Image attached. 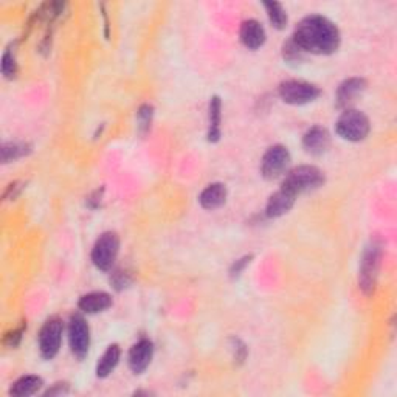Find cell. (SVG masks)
<instances>
[{
	"instance_id": "obj_25",
	"label": "cell",
	"mask_w": 397,
	"mask_h": 397,
	"mask_svg": "<svg viewBox=\"0 0 397 397\" xmlns=\"http://www.w3.org/2000/svg\"><path fill=\"white\" fill-rule=\"evenodd\" d=\"M26 329V326H20V327H17V329H15V331H11V332H8L5 335V340H3V343L6 345V346H10V348H16L17 345H19V341H20V338H22V334H24V331Z\"/></svg>"
},
{
	"instance_id": "obj_10",
	"label": "cell",
	"mask_w": 397,
	"mask_h": 397,
	"mask_svg": "<svg viewBox=\"0 0 397 397\" xmlns=\"http://www.w3.org/2000/svg\"><path fill=\"white\" fill-rule=\"evenodd\" d=\"M153 355H154L153 341H149L146 338L140 340L139 343H135L131 348V351H129V368L132 369V373L141 374L150 365Z\"/></svg>"
},
{
	"instance_id": "obj_6",
	"label": "cell",
	"mask_w": 397,
	"mask_h": 397,
	"mask_svg": "<svg viewBox=\"0 0 397 397\" xmlns=\"http://www.w3.org/2000/svg\"><path fill=\"white\" fill-rule=\"evenodd\" d=\"M290 165V153L283 145L272 146L263 157L261 174L267 180H275L287 173Z\"/></svg>"
},
{
	"instance_id": "obj_21",
	"label": "cell",
	"mask_w": 397,
	"mask_h": 397,
	"mask_svg": "<svg viewBox=\"0 0 397 397\" xmlns=\"http://www.w3.org/2000/svg\"><path fill=\"white\" fill-rule=\"evenodd\" d=\"M30 146L26 143H5L2 148V159L3 163H8L11 160H17L20 157H24L30 153Z\"/></svg>"
},
{
	"instance_id": "obj_9",
	"label": "cell",
	"mask_w": 397,
	"mask_h": 397,
	"mask_svg": "<svg viewBox=\"0 0 397 397\" xmlns=\"http://www.w3.org/2000/svg\"><path fill=\"white\" fill-rule=\"evenodd\" d=\"M380 265V249L377 245H373L369 247L364 256V261H361V269H360V287L366 295L374 292L375 281H377V272Z\"/></svg>"
},
{
	"instance_id": "obj_24",
	"label": "cell",
	"mask_w": 397,
	"mask_h": 397,
	"mask_svg": "<svg viewBox=\"0 0 397 397\" xmlns=\"http://www.w3.org/2000/svg\"><path fill=\"white\" fill-rule=\"evenodd\" d=\"M283 54H284V59H286V61H289V63H297V61L303 59L304 52L301 50L299 47L295 44V40L290 39L289 42L284 44Z\"/></svg>"
},
{
	"instance_id": "obj_12",
	"label": "cell",
	"mask_w": 397,
	"mask_h": 397,
	"mask_svg": "<svg viewBox=\"0 0 397 397\" xmlns=\"http://www.w3.org/2000/svg\"><path fill=\"white\" fill-rule=\"evenodd\" d=\"M331 145V135L321 126H313L303 137V148L312 155H321Z\"/></svg>"
},
{
	"instance_id": "obj_20",
	"label": "cell",
	"mask_w": 397,
	"mask_h": 397,
	"mask_svg": "<svg viewBox=\"0 0 397 397\" xmlns=\"http://www.w3.org/2000/svg\"><path fill=\"white\" fill-rule=\"evenodd\" d=\"M264 6H265L267 16H269L272 25L275 26L277 30L286 29L287 22H289V17H287V13L284 10V6L281 3H277V2H265Z\"/></svg>"
},
{
	"instance_id": "obj_3",
	"label": "cell",
	"mask_w": 397,
	"mask_h": 397,
	"mask_svg": "<svg viewBox=\"0 0 397 397\" xmlns=\"http://www.w3.org/2000/svg\"><path fill=\"white\" fill-rule=\"evenodd\" d=\"M335 129H337V134L341 139L348 141H361L368 137L371 125H369L368 116L364 112L355 111V109H346L340 115Z\"/></svg>"
},
{
	"instance_id": "obj_4",
	"label": "cell",
	"mask_w": 397,
	"mask_h": 397,
	"mask_svg": "<svg viewBox=\"0 0 397 397\" xmlns=\"http://www.w3.org/2000/svg\"><path fill=\"white\" fill-rule=\"evenodd\" d=\"M120 251V238L115 231H106L97 239L92 249V263L98 270H111Z\"/></svg>"
},
{
	"instance_id": "obj_13",
	"label": "cell",
	"mask_w": 397,
	"mask_h": 397,
	"mask_svg": "<svg viewBox=\"0 0 397 397\" xmlns=\"http://www.w3.org/2000/svg\"><path fill=\"white\" fill-rule=\"evenodd\" d=\"M366 88V81L364 78H349L341 83L337 91V102L340 107H349L364 93Z\"/></svg>"
},
{
	"instance_id": "obj_14",
	"label": "cell",
	"mask_w": 397,
	"mask_h": 397,
	"mask_svg": "<svg viewBox=\"0 0 397 397\" xmlns=\"http://www.w3.org/2000/svg\"><path fill=\"white\" fill-rule=\"evenodd\" d=\"M295 201H297L295 196L289 193L287 189L281 188L269 198V202H267V207H265V215L269 217L283 216L293 207Z\"/></svg>"
},
{
	"instance_id": "obj_1",
	"label": "cell",
	"mask_w": 397,
	"mask_h": 397,
	"mask_svg": "<svg viewBox=\"0 0 397 397\" xmlns=\"http://www.w3.org/2000/svg\"><path fill=\"white\" fill-rule=\"evenodd\" d=\"M292 39L304 53L331 54L340 47V30L323 16H307L298 24Z\"/></svg>"
},
{
	"instance_id": "obj_5",
	"label": "cell",
	"mask_w": 397,
	"mask_h": 397,
	"mask_svg": "<svg viewBox=\"0 0 397 397\" xmlns=\"http://www.w3.org/2000/svg\"><path fill=\"white\" fill-rule=\"evenodd\" d=\"M320 93L321 91L317 86L306 83V81L290 79L284 81V83L279 86V97H281V100L287 102V104L292 106L309 104V102L320 97Z\"/></svg>"
},
{
	"instance_id": "obj_19",
	"label": "cell",
	"mask_w": 397,
	"mask_h": 397,
	"mask_svg": "<svg viewBox=\"0 0 397 397\" xmlns=\"http://www.w3.org/2000/svg\"><path fill=\"white\" fill-rule=\"evenodd\" d=\"M222 102L219 97H213L210 101V129L208 141L216 143L221 139V120H222Z\"/></svg>"
},
{
	"instance_id": "obj_2",
	"label": "cell",
	"mask_w": 397,
	"mask_h": 397,
	"mask_svg": "<svg viewBox=\"0 0 397 397\" xmlns=\"http://www.w3.org/2000/svg\"><path fill=\"white\" fill-rule=\"evenodd\" d=\"M323 183H325V174L321 173L318 168L304 165L289 171L281 185V188L287 189L289 193L297 197L299 194L307 193V191L320 188Z\"/></svg>"
},
{
	"instance_id": "obj_23",
	"label": "cell",
	"mask_w": 397,
	"mask_h": 397,
	"mask_svg": "<svg viewBox=\"0 0 397 397\" xmlns=\"http://www.w3.org/2000/svg\"><path fill=\"white\" fill-rule=\"evenodd\" d=\"M153 115H154L153 106L145 104L139 109V114H137V116H139V127L141 132L149 131L150 123H153Z\"/></svg>"
},
{
	"instance_id": "obj_11",
	"label": "cell",
	"mask_w": 397,
	"mask_h": 397,
	"mask_svg": "<svg viewBox=\"0 0 397 397\" xmlns=\"http://www.w3.org/2000/svg\"><path fill=\"white\" fill-rule=\"evenodd\" d=\"M239 38H241V42L247 47L249 50H258L264 45L267 36L261 22H258L255 19H249L242 22Z\"/></svg>"
},
{
	"instance_id": "obj_22",
	"label": "cell",
	"mask_w": 397,
	"mask_h": 397,
	"mask_svg": "<svg viewBox=\"0 0 397 397\" xmlns=\"http://www.w3.org/2000/svg\"><path fill=\"white\" fill-rule=\"evenodd\" d=\"M2 73L5 78H15L17 73V64H16V58L15 53H13L11 49L6 50L2 56Z\"/></svg>"
},
{
	"instance_id": "obj_16",
	"label": "cell",
	"mask_w": 397,
	"mask_h": 397,
	"mask_svg": "<svg viewBox=\"0 0 397 397\" xmlns=\"http://www.w3.org/2000/svg\"><path fill=\"white\" fill-rule=\"evenodd\" d=\"M112 297L106 292H92L87 293L79 299L78 307L86 313H100L112 306Z\"/></svg>"
},
{
	"instance_id": "obj_15",
	"label": "cell",
	"mask_w": 397,
	"mask_h": 397,
	"mask_svg": "<svg viewBox=\"0 0 397 397\" xmlns=\"http://www.w3.org/2000/svg\"><path fill=\"white\" fill-rule=\"evenodd\" d=\"M225 201H227V188L224 183H211L198 196L201 207L211 211L221 208Z\"/></svg>"
},
{
	"instance_id": "obj_26",
	"label": "cell",
	"mask_w": 397,
	"mask_h": 397,
	"mask_svg": "<svg viewBox=\"0 0 397 397\" xmlns=\"http://www.w3.org/2000/svg\"><path fill=\"white\" fill-rule=\"evenodd\" d=\"M250 261H251V256H244L242 259H239V261H236L235 264H233L231 270H230L231 277H239V275H241L242 270L245 269V267H247V264H250Z\"/></svg>"
},
{
	"instance_id": "obj_18",
	"label": "cell",
	"mask_w": 397,
	"mask_h": 397,
	"mask_svg": "<svg viewBox=\"0 0 397 397\" xmlns=\"http://www.w3.org/2000/svg\"><path fill=\"white\" fill-rule=\"evenodd\" d=\"M42 385L44 382L40 377H36V375H25V377H20L17 382H15V385L10 389V394L16 397L33 396L42 388Z\"/></svg>"
},
{
	"instance_id": "obj_17",
	"label": "cell",
	"mask_w": 397,
	"mask_h": 397,
	"mask_svg": "<svg viewBox=\"0 0 397 397\" xmlns=\"http://www.w3.org/2000/svg\"><path fill=\"white\" fill-rule=\"evenodd\" d=\"M121 357V349L118 345H111L107 349L106 352L101 355V359L97 365V375L101 379L107 377L109 374H111L114 369L118 365Z\"/></svg>"
},
{
	"instance_id": "obj_7",
	"label": "cell",
	"mask_w": 397,
	"mask_h": 397,
	"mask_svg": "<svg viewBox=\"0 0 397 397\" xmlns=\"http://www.w3.org/2000/svg\"><path fill=\"white\" fill-rule=\"evenodd\" d=\"M64 325L59 318H50L39 332V351L45 360H52L59 352Z\"/></svg>"
},
{
	"instance_id": "obj_8",
	"label": "cell",
	"mask_w": 397,
	"mask_h": 397,
	"mask_svg": "<svg viewBox=\"0 0 397 397\" xmlns=\"http://www.w3.org/2000/svg\"><path fill=\"white\" fill-rule=\"evenodd\" d=\"M68 345L72 352L81 360L88 354L91 348V327L81 315H73L68 323Z\"/></svg>"
}]
</instances>
